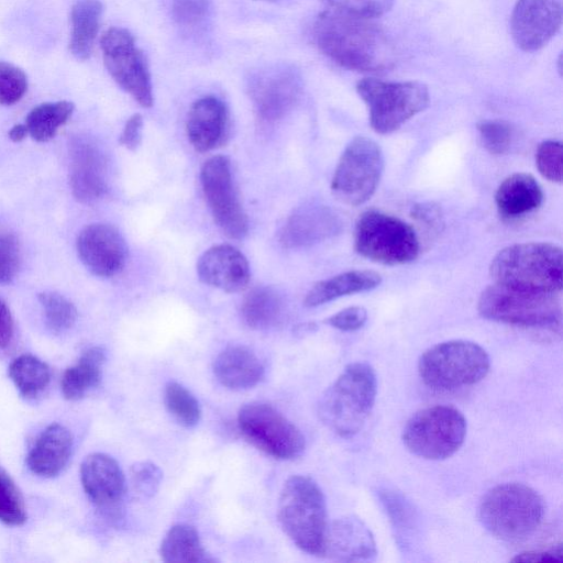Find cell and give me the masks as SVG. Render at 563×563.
Returning <instances> with one entry per match:
<instances>
[{
    "instance_id": "cell-34",
    "label": "cell",
    "mask_w": 563,
    "mask_h": 563,
    "mask_svg": "<svg viewBox=\"0 0 563 563\" xmlns=\"http://www.w3.org/2000/svg\"><path fill=\"white\" fill-rule=\"evenodd\" d=\"M164 402L168 412L184 427L196 426L201 417V408L196 397L183 385L169 382L165 386Z\"/></svg>"
},
{
    "instance_id": "cell-36",
    "label": "cell",
    "mask_w": 563,
    "mask_h": 563,
    "mask_svg": "<svg viewBox=\"0 0 563 563\" xmlns=\"http://www.w3.org/2000/svg\"><path fill=\"white\" fill-rule=\"evenodd\" d=\"M26 520L23 497L10 475L0 467V521L21 526Z\"/></svg>"
},
{
    "instance_id": "cell-27",
    "label": "cell",
    "mask_w": 563,
    "mask_h": 563,
    "mask_svg": "<svg viewBox=\"0 0 563 563\" xmlns=\"http://www.w3.org/2000/svg\"><path fill=\"white\" fill-rule=\"evenodd\" d=\"M382 283V276L369 269L349 271L314 284L307 292L303 305L317 307L342 296L367 291Z\"/></svg>"
},
{
    "instance_id": "cell-18",
    "label": "cell",
    "mask_w": 563,
    "mask_h": 563,
    "mask_svg": "<svg viewBox=\"0 0 563 563\" xmlns=\"http://www.w3.org/2000/svg\"><path fill=\"white\" fill-rule=\"evenodd\" d=\"M78 255L95 275L111 277L120 273L128 258L121 233L112 225L95 223L86 227L77 239Z\"/></svg>"
},
{
    "instance_id": "cell-13",
    "label": "cell",
    "mask_w": 563,
    "mask_h": 563,
    "mask_svg": "<svg viewBox=\"0 0 563 563\" xmlns=\"http://www.w3.org/2000/svg\"><path fill=\"white\" fill-rule=\"evenodd\" d=\"M100 46L104 66L113 80L142 107L153 106L151 74L134 36L123 27L108 29Z\"/></svg>"
},
{
    "instance_id": "cell-29",
    "label": "cell",
    "mask_w": 563,
    "mask_h": 563,
    "mask_svg": "<svg viewBox=\"0 0 563 563\" xmlns=\"http://www.w3.org/2000/svg\"><path fill=\"white\" fill-rule=\"evenodd\" d=\"M240 313L243 322L251 329L268 330L283 321L285 302L275 288L261 286L244 297Z\"/></svg>"
},
{
    "instance_id": "cell-25",
    "label": "cell",
    "mask_w": 563,
    "mask_h": 563,
    "mask_svg": "<svg viewBox=\"0 0 563 563\" xmlns=\"http://www.w3.org/2000/svg\"><path fill=\"white\" fill-rule=\"evenodd\" d=\"M213 373L221 385L233 390L249 389L264 376V366L256 354L242 345H231L216 357Z\"/></svg>"
},
{
    "instance_id": "cell-31",
    "label": "cell",
    "mask_w": 563,
    "mask_h": 563,
    "mask_svg": "<svg viewBox=\"0 0 563 563\" xmlns=\"http://www.w3.org/2000/svg\"><path fill=\"white\" fill-rule=\"evenodd\" d=\"M161 558L169 563L210 562L197 530L189 525L173 526L165 534L159 549Z\"/></svg>"
},
{
    "instance_id": "cell-5",
    "label": "cell",
    "mask_w": 563,
    "mask_h": 563,
    "mask_svg": "<svg viewBox=\"0 0 563 563\" xmlns=\"http://www.w3.org/2000/svg\"><path fill=\"white\" fill-rule=\"evenodd\" d=\"M478 517L494 537L522 541L531 537L544 517V503L531 487L504 483L490 488L482 498Z\"/></svg>"
},
{
    "instance_id": "cell-22",
    "label": "cell",
    "mask_w": 563,
    "mask_h": 563,
    "mask_svg": "<svg viewBox=\"0 0 563 563\" xmlns=\"http://www.w3.org/2000/svg\"><path fill=\"white\" fill-rule=\"evenodd\" d=\"M228 126L229 112L219 98L206 96L191 104L186 132L197 152L205 153L219 146L227 136Z\"/></svg>"
},
{
    "instance_id": "cell-41",
    "label": "cell",
    "mask_w": 563,
    "mask_h": 563,
    "mask_svg": "<svg viewBox=\"0 0 563 563\" xmlns=\"http://www.w3.org/2000/svg\"><path fill=\"white\" fill-rule=\"evenodd\" d=\"M130 475L134 492L143 498L153 497L157 493L163 478L161 468L150 461L133 464Z\"/></svg>"
},
{
    "instance_id": "cell-11",
    "label": "cell",
    "mask_w": 563,
    "mask_h": 563,
    "mask_svg": "<svg viewBox=\"0 0 563 563\" xmlns=\"http://www.w3.org/2000/svg\"><path fill=\"white\" fill-rule=\"evenodd\" d=\"M384 169L379 145L356 136L343 151L331 181L334 197L349 206L366 202L375 192Z\"/></svg>"
},
{
    "instance_id": "cell-24",
    "label": "cell",
    "mask_w": 563,
    "mask_h": 563,
    "mask_svg": "<svg viewBox=\"0 0 563 563\" xmlns=\"http://www.w3.org/2000/svg\"><path fill=\"white\" fill-rule=\"evenodd\" d=\"M73 445L70 431L62 424L53 423L36 439L26 457L27 466L38 476H56L68 463Z\"/></svg>"
},
{
    "instance_id": "cell-44",
    "label": "cell",
    "mask_w": 563,
    "mask_h": 563,
    "mask_svg": "<svg viewBox=\"0 0 563 563\" xmlns=\"http://www.w3.org/2000/svg\"><path fill=\"white\" fill-rule=\"evenodd\" d=\"M20 247L16 238L9 232L0 233V284L11 282L19 268Z\"/></svg>"
},
{
    "instance_id": "cell-35",
    "label": "cell",
    "mask_w": 563,
    "mask_h": 563,
    "mask_svg": "<svg viewBox=\"0 0 563 563\" xmlns=\"http://www.w3.org/2000/svg\"><path fill=\"white\" fill-rule=\"evenodd\" d=\"M47 327L55 333L70 329L77 320L75 306L64 296L46 291L38 295Z\"/></svg>"
},
{
    "instance_id": "cell-23",
    "label": "cell",
    "mask_w": 563,
    "mask_h": 563,
    "mask_svg": "<svg viewBox=\"0 0 563 563\" xmlns=\"http://www.w3.org/2000/svg\"><path fill=\"white\" fill-rule=\"evenodd\" d=\"M69 179L74 197L81 202L95 201L106 192V161L91 142L76 141L73 144Z\"/></svg>"
},
{
    "instance_id": "cell-10",
    "label": "cell",
    "mask_w": 563,
    "mask_h": 563,
    "mask_svg": "<svg viewBox=\"0 0 563 563\" xmlns=\"http://www.w3.org/2000/svg\"><path fill=\"white\" fill-rule=\"evenodd\" d=\"M466 428V420L456 408L427 407L409 418L402 431V442L419 457L444 460L461 448Z\"/></svg>"
},
{
    "instance_id": "cell-14",
    "label": "cell",
    "mask_w": 563,
    "mask_h": 563,
    "mask_svg": "<svg viewBox=\"0 0 563 563\" xmlns=\"http://www.w3.org/2000/svg\"><path fill=\"white\" fill-rule=\"evenodd\" d=\"M247 90L258 119L273 123L283 119L298 102L302 79L292 65L269 64L252 74Z\"/></svg>"
},
{
    "instance_id": "cell-2",
    "label": "cell",
    "mask_w": 563,
    "mask_h": 563,
    "mask_svg": "<svg viewBox=\"0 0 563 563\" xmlns=\"http://www.w3.org/2000/svg\"><path fill=\"white\" fill-rule=\"evenodd\" d=\"M562 249L548 242H527L500 250L492 260L489 274L495 284L545 294L562 289Z\"/></svg>"
},
{
    "instance_id": "cell-37",
    "label": "cell",
    "mask_w": 563,
    "mask_h": 563,
    "mask_svg": "<svg viewBox=\"0 0 563 563\" xmlns=\"http://www.w3.org/2000/svg\"><path fill=\"white\" fill-rule=\"evenodd\" d=\"M477 130L483 146L494 155L506 154L515 141L514 126L504 120H483Z\"/></svg>"
},
{
    "instance_id": "cell-46",
    "label": "cell",
    "mask_w": 563,
    "mask_h": 563,
    "mask_svg": "<svg viewBox=\"0 0 563 563\" xmlns=\"http://www.w3.org/2000/svg\"><path fill=\"white\" fill-rule=\"evenodd\" d=\"M142 128L143 118L141 114L135 113L130 117L120 135V144L130 151H135L142 140Z\"/></svg>"
},
{
    "instance_id": "cell-8",
    "label": "cell",
    "mask_w": 563,
    "mask_h": 563,
    "mask_svg": "<svg viewBox=\"0 0 563 563\" xmlns=\"http://www.w3.org/2000/svg\"><path fill=\"white\" fill-rule=\"evenodd\" d=\"M356 91L368 108L371 126L379 134L396 131L430 102L429 89L420 81L364 78Z\"/></svg>"
},
{
    "instance_id": "cell-15",
    "label": "cell",
    "mask_w": 563,
    "mask_h": 563,
    "mask_svg": "<svg viewBox=\"0 0 563 563\" xmlns=\"http://www.w3.org/2000/svg\"><path fill=\"white\" fill-rule=\"evenodd\" d=\"M200 183L217 225L230 239H243L249 220L235 192L228 157L216 155L207 159L200 170Z\"/></svg>"
},
{
    "instance_id": "cell-4",
    "label": "cell",
    "mask_w": 563,
    "mask_h": 563,
    "mask_svg": "<svg viewBox=\"0 0 563 563\" xmlns=\"http://www.w3.org/2000/svg\"><path fill=\"white\" fill-rule=\"evenodd\" d=\"M278 520L287 537L303 552L322 556L328 529L322 490L310 477L290 476L278 500Z\"/></svg>"
},
{
    "instance_id": "cell-30",
    "label": "cell",
    "mask_w": 563,
    "mask_h": 563,
    "mask_svg": "<svg viewBox=\"0 0 563 563\" xmlns=\"http://www.w3.org/2000/svg\"><path fill=\"white\" fill-rule=\"evenodd\" d=\"M104 361L102 347L93 346L85 351L78 362L67 368L62 377L60 388L64 397L77 400L96 388L101 382Z\"/></svg>"
},
{
    "instance_id": "cell-7",
    "label": "cell",
    "mask_w": 563,
    "mask_h": 563,
    "mask_svg": "<svg viewBox=\"0 0 563 563\" xmlns=\"http://www.w3.org/2000/svg\"><path fill=\"white\" fill-rule=\"evenodd\" d=\"M559 294L515 289L498 284L486 287L478 299L482 317L506 324L560 329L562 308Z\"/></svg>"
},
{
    "instance_id": "cell-39",
    "label": "cell",
    "mask_w": 563,
    "mask_h": 563,
    "mask_svg": "<svg viewBox=\"0 0 563 563\" xmlns=\"http://www.w3.org/2000/svg\"><path fill=\"white\" fill-rule=\"evenodd\" d=\"M27 77L18 66L0 60V104L16 103L26 92Z\"/></svg>"
},
{
    "instance_id": "cell-51",
    "label": "cell",
    "mask_w": 563,
    "mask_h": 563,
    "mask_svg": "<svg viewBox=\"0 0 563 563\" xmlns=\"http://www.w3.org/2000/svg\"><path fill=\"white\" fill-rule=\"evenodd\" d=\"M262 1H268V2H274V1H276V0H262Z\"/></svg>"
},
{
    "instance_id": "cell-49",
    "label": "cell",
    "mask_w": 563,
    "mask_h": 563,
    "mask_svg": "<svg viewBox=\"0 0 563 563\" xmlns=\"http://www.w3.org/2000/svg\"><path fill=\"white\" fill-rule=\"evenodd\" d=\"M13 335V320L7 305L0 300V349L5 347Z\"/></svg>"
},
{
    "instance_id": "cell-32",
    "label": "cell",
    "mask_w": 563,
    "mask_h": 563,
    "mask_svg": "<svg viewBox=\"0 0 563 563\" xmlns=\"http://www.w3.org/2000/svg\"><path fill=\"white\" fill-rule=\"evenodd\" d=\"M74 103L62 100L44 102L33 108L25 119V126L31 137L46 142L55 136L59 126L65 124L74 112Z\"/></svg>"
},
{
    "instance_id": "cell-17",
    "label": "cell",
    "mask_w": 563,
    "mask_h": 563,
    "mask_svg": "<svg viewBox=\"0 0 563 563\" xmlns=\"http://www.w3.org/2000/svg\"><path fill=\"white\" fill-rule=\"evenodd\" d=\"M82 487L89 499L112 520L122 512L125 479L118 462L108 454L92 453L80 467Z\"/></svg>"
},
{
    "instance_id": "cell-28",
    "label": "cell",
    "mask_w": 563,
    "mask_h": 563,
    "mask_svg": "<svg viewBox=\"0 0 563 563\" xmlns=\"http://www.w3.org/2000/svg\"><path fill=\"white\" fill-rule=\"evenodd\" d=\"M102 13L100 0H77L73 4L69 49L77 59L85 60L91 55Z\"/></svg>"
},
{
    "instance_id": "cell-9",
    "label": "cell",
    "mask_w": 563,
    "mask_h": 563,
    "mask_svg": "<svg viewBox=\"0 0 563 563\" xmlns=\"http://www.w3.org/2000/svg\"><path fill=\"white\" fill-rule=\"evenodd\" d=\"M354 249L373 262L402 265L418 257L420 246L413 228L408 223L396 217L368 210L356 221Z\"/></svg>"
},
{
    "instance_id": "cell-42",
    "label": "cell",
    "mask_w": 563,
    "mask_h": 563,
    "mask_svg": "<svg viewBox=\"0 0 563 563\" xmlns=\"http://www.w3.org/2000/svg\"><path fill=\"white\" fill-rule=\"evenodd\" d=\"M331 9L363 18H377L387 13L395 0H322Z\"/></svg>"
},
{
    "instance_id": "cell-50",
    "label": "cell",
    "mask_w": 563,
    "mask_h": 563,
    "mask_svg": "<svg viewBox=\"0 0 563 563\" xmlns=\"http://www.w3.org/2000/svg\"><path fill=\"white\" fill-rule=\"evenodd\" d=\"M27 129L25 124H15L12 126V129L9 131V137L13 142H20L27 135Z\"/></svg>"
},
{
    "instance_id": "cell-19",
    "label": "cell",
    "mask_w": 563,
    "mask_h": 563,
    "mask_svg": "<svg viewBox=\"0 0 563 563\" xmlns=\"http://www.w3.org/2000/svg\"><path fill=\"white\" fill-rule=\"evenodd\" d=\"M341 227L340 218L331 208L310 203L287 218L280 229L279 241L287 249L310 246L338 234Z\"/></svg>"
},
{
    "instance_id": "cell-47",
    "label": "cell",
    "mask_w": 563,
    "mask_h": 563,
    "mask_svg": "<svg viewBox=\"0 0 563 563\" xmlns=\"http://www.w3.org/2000/svg\"><path fill=\"white\" fill-rule=\"evenodd\" d=\"M512 562H562L563 550L562 545L559 544L555 548L538 551H527L517 554Z\"/></svg>"
},
{
    "instance_id": "cell-40",
    "label": "cell",
    "mask_w": 563,
    "mask_h": 563,
    "mask_svg": "<svg viewBox=\"0 0 563 563\" xmlns=\"http://www.w3.org/2000/svg\"><path fill=\"white\" fill-rule=\"evenodd\" d=\"M539 173L550 181H562L563 150L562 143L555 140L542 142L536 153Z\"/></svg>"
},
{
    "instance_id": "cell-48",
    "label": "cell",
    "mask_w": 563,
    "mask_h": 563,
    "mask_svg": "<svg viewBox=\"0 0 563 563\" xmlns=\"http://www.w3.org/2000/svg\"><path fill=\"white\" fill-rule=\"evenodd\" d=\"M413 214L417 219L424 223V225L439 230L443 224L442 216L440 213V209L432 203L421 205L420 207H416Z\"/></svg>"
},
{
    "instance_id": "cell-6",
    "label": "cell",
    "mask_w": 563,
    "mask_h": 563,
    "mask_svg": "<svg viewBox=\"0 0 563 563\" xmlns=\"http://www.w3.org/2000/svg\"><path fill=\"white\" fill-rule=\"evenodd\" d=\"M490 361L477 343L451 340L426 350L418 361L421 380L438 391H451L481 382L488 373Z\"/></svg>"
},
{
    "instance_id": "cell-45",
    "label": "cell",
    "mask_w": 563,
    "mask_h": 563,
    "mask_svg": "<svg viewBox=\"0 0 563 563\" xmlns=\"http://www.w3.org/2000/svg\"><path fill=\"white\" fill-rule=\"evenodd\" d=\"M367 320V311L360 306L345 308L329 317L324 322L341 331H355Z\"/></svg>"
},
{
    "instance_id": "cell-26",
    "label": "cell",
    "mask_w": 563,
    "mask_h": 563,
    "mask_svg": "<svg viewBox=\"0 0 563 563\" xmlns=\"http://www.w3.org/2000/svg\"><path fill=\"white\" fill-rule=\"evenodd\" d=\"M543 191L536 178L527 173H515L499 185L495 202L500 216L517 219L538 209Z\"/></svg>"
},
{
    "instance_id": "cell-12",
    "label": "cell",
    "mask_w": 563,
    "mask_h": 563,
    "mask_svg": "<svg viewBox=\"0 0 563 563\" xmlns=\"http://www.w3.org/2000/svg\"><path fill=\"white\" fill-rule=\"evenodd\" d=\"M238 427L250 443L275 459L294 460L305 451L300 430L268 404L254 401L242 406Z\"/></svg>"
},
{
    "instance_id": "cell-43",
    "label": "cell",
    "mask_w": 563,
    "mask_h": 563,
    "mask_svg": "<svg viewBox=\"0 0 563 563\" xmlns=\"http://www.w3.org/2000/svg\"><path fill=\"white\" fill-rule=\"evenodd\" d=\"M380 503L384 505L395 529L405 531L413 521V512L410 505L402 496L390 490H379Z\"/></svg>"
},
{
    "instance_id": "cell-33",
    "label": "cell",
    "mask_w": 563,
    "mask_h": 563,
    "mask_svg": "<svg viewBox=\"0 0 563 563\" xmlns=\"http://www.w3.org/2000/svg\"><path fill=\"white\" fill-rule=\"evenodd\" d=\"M9 376L22 396L34 398L47 387L51 371L40 358L23 354L10 364Z\"/></svg>"
},
{
    "instance_id": "cell-3",
    "label": "cell",
    "mask_w": 563,
    "mask_h": 563,
    "mask_svg": "<svg viewBox=\"0 0 563 563\" xmlns=\"http://www.w3.org/2000/svg\"><path fill=\"white\" fill-rule=\"evenodd\" d=\"M376 395L377 378L373 367L365 362L351 363L321 395L318 415L338 435L353 437L365 424Z\"/></svg>"
},
{
    "instance_id": "cell-38",
    "label": "cell",
    "mask_w": 563,
    "mask_h": 563,
    "mask_svg": "<svg viewBox=\"0 0 563 563\" xmlns=\"http://www.w3.org/2000/svg\"><path fill=\"white\" fill-rule=\"evenodd\" d=\"M211 9V0H172L173 18L185 30L203 26L210 18Z\"/></svg>"
},
{
    "instance_id": "cell-16",
    "label": "cell",
    "mask_w": 563,
    "mask_h": 563,
    "mask_svg": "<svg viewBox=\"0 0 563 563\" xmlns=\"http://www.w3.org/2000/svg\"><path fill=\"white\" fill-rule=\"evenodd\" d=\"M562 0H517L510 19L515 44L525 52L545 46L562 24Z\"/></svg>"
},
{
    "instance_id": "cell-21",
    "label": "cell",
    "mask_w": 563,
    "mask_h": 563,
    "mask_svg": "<svg viewBox=\"0 0 563 563\" xmlns=\"http://www.w3.org/2000/svg\"><path fill=\"white\" fill-rule=\"evenodd\" d=\"M377 554L371 530L354 516L341 517L328 525L322 556L335 561H369Z\"/></svg>"
},
{
    "instance_id": "cell-1",
    "label": "cell",
    "mask_w": 563,
    "mask_h": 563,
    "mask_svg": "<svg viewBox=\"0 0 563 563\" xmlns=\"http://www.w3.org/2000/svg\"><path fill=\"white\" fill-rule=\"evenodd\" d=\"M313 37L327 57L351 70L383 71L396 62L390 38L368 18L329 8L317 16Z\"/></svg>"
},
{
    "instance_id": "cell-20",
    "label": "cell",
    "mask_w": 563,
    "mask_h": 563,
    "mask_svg": "<svg viewBox=\"0 0 563 563\" xmlns=\"http://www.w3.org/2000/svg\"><path fill=\"white\" fill-rule=\"evenodd\" d=\"M199 279L227 292H238L250 282V266L246 257L230 244L208 249L197 262Z\"/></svg>"
}]
</instances>
